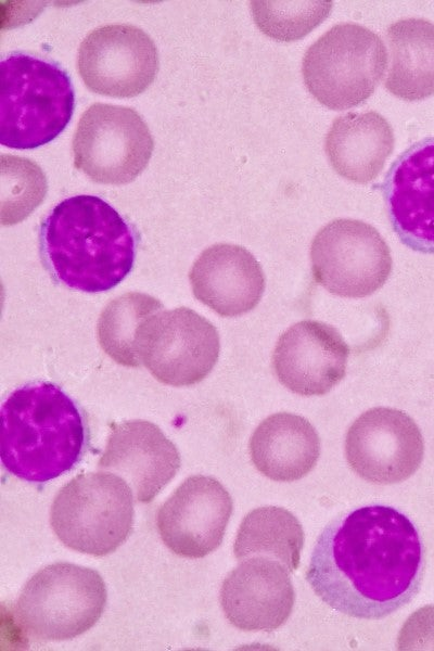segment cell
Here are the masks:
<instances>
[{"instance_id": "cell-13", "label": "cell", "mask_w": 434, "mask_h": 651, "mask_svg": "<svg viewBox=\"0 0 434 651\" xmlns=\"http://www.w3.org/2000/svg\"><path fill=\"white\" fill-rule=\"evenodd\" d=\"M233 509L228 490L214 477H188L156 515L163 542L177 556L200 559L221 544Z\"/></svg>"}, {"instance_id": "cell-1", "label": "cell", "mask_w": 434, "mask_h": 651, "mask_svg": "<svg viewBox=\"0 0 434 651\" xmlns=\"http://www.w3.org/2000/svg\"><path fill=\"white\" fill-rule=\"evenodd\" d=\"M422 572L423 547L413 523L393 507L370 505L323 528L306 579L335 611L379 620L411 600Z\"/></svg>"}, {"instance_id": "cell-16", "label": "cell", "mask_w": 434, "mask_h": 651, "mask_svg": "<svg viewBox=\"0 0 434 651\" xmlns=\"http://www.w3.org/2000/svg\"><path fill=\"white\" fill-rule=\"evenodd\" d=\"M98 468L116 473L138 502L149 503L178 472L180 455L156 424L131 420L113 426Z\"/></svg>"}, {"instance_id": "cell-11", "label": "cell", "mask_w": 434, "mask_h": 651, "mask_svg": "<svg viewBox=\"0 0 434 651\" xmlns=\"http://www.w3.org/2000/svg\"><path fill=\"white\" fill-rule=\"evenodd\" d=\"M153 39L130 24H108L91 30L78 50L77 69L95 93L131 98L143 92L158 71Z\"/></svg>"}, {"instance_id": "cell-6", "label": "cell", "mask_w": 434, "mask_h": 651, "mask_svg": "<svg viewBox=\"0 0 434 651\" xmlns=\"http://www.w3.org/2000/svg\"><path fill=\"white\" fill-rule=\"evenodd\" d=\"M132 523V489L124 478L106 472L71 480L50 510V524L60 541L94 557L114 552L128 538Z\"/></svg>"}, {"instance_id": "cell-9", "label": "cell", "mask_w": 434, "mask_h": 651, "mask_svg": "<svg viewBox=\"0 0 434 651\" xmlns=\"http://www.w3.org/2000/svg\"><path fill=\"white\" fill-rule=\"evenodd\" d=\"M315 281L348 298L373 294L392 271V255L379 231L361 220L341 218L322 227L310 245Z\"/></svg>"}, {"instance_id": "cell-14", "label": "cell", "mask_w": 434, "mask_h": 651, "mask_svg": "<svg viewBox=\"0 0 434 651\" xmlns=\"http://www.w3.org/2000/svg\"><path fill=\"white\" fill-rule=\"evenodd\" d=\"M349 347L332 326L302 320L277 341L272 367L279 382L301 396H321L346 373Z\"/></svg>"}, {"instance_id": "cell-12", "label": "cell", "mask_w": 434, "mask_h": 651, "mask_svg": "<svg viewBox=\"0 0 434 651\" xmlns=\"http://www.w3.org/2000/svg\"><path fill=\"white\" fill-rule=\"evenodd\" d=\"M424 454L422 434L404 411L375 407L360 414L345 437L352 470L367 482L388 485L410 477Z\"/></svg>"}, {"instance_id": "cell-8", "label": "cell", "mask_w": 434, "mask_h": 651, "mask_svg": "<svg viewBox=\"0 0 434 651\" xmlns=\"http://www.w3.org/2000/svg\"><path fill=\"white\" fill-rule=\"evenodd\" d=\"M74 166L103 184H126L146 167L151 131L131 107L94 103L81 115L72 142Z\"/></svg>"}, {"instance_id": "cell-10", "label": "cell", "mask_w": 434, "mask_h": 651, "mask_svg": "<svg viewBox=\"0 0 434 651\" xmlns=\"http://www.w3.org/2000/svg\"><path fill=\"white\" fill-rule=\"evenodd\" d=\"M220 350L215 326L188 307L159 311L140 339L142 363L161 383L190 386L204 380Z\"/></svg>"}, {"instance_id": "cell-23", "label": "cell", "mask_w": 434, "mask_h": 651, "mask_svg": "<svg viewBox=\"0 0 434 651\" xmlns=\"http://www.w3.org/2000/svg\"><path fill=\"white\" fill-rule=\"evenodd\" d=\"M162 308L163 304L157 298L145 293L128 292L112 299L102 310L97 324L101 348L118 365L132 368L141 366L142 330Z\"/></svg>"}, {"instance_id": "cell-3", "label": "cell", "mask_w": 434, "mask_h": 651, "mask_svg": "<svg viewBox=\"0 0 434 651\" xmlns=\"http://www.w3.org/2000/svg\"><path fill=\"white\" fill-rule=\"evenodd\" d=\"M85 438L76 403L53 383L22 385L2 404L1 462L21 480L44 483L69 471L82 454Z\"/></svg>"}, {"instance_id": "cell-5", "label": "cell", "mask_w": 434, "mask_h": 651, "mask_svg": "<svg viewBox=\"0 0 434 651\" xmlns=\"http://www.w3.org/2000/svg\"><path fill=\"white\" fill-rule=\"evenodd\" d=\"M106 587L92 569L56 562L24 585L14 613L21 629L37 641L73 639L95 625L106 603Z\"/></svg>"}, {"instance_id": "cell-22", "label": "cell", "mask_w": 434, "mask_h": 651, "mask_svg": "<svg viewBox=\"0 0 434 651\" xmlns=\"http://www.w3.org/2000/svg\"><path fill=\"white\" fill-rule=\"evenodd\" d=\"M303 545L304 531L296 516L284 508L268 506L250 511L242 520L233 552L239 561L264 557L294 572Z\"/></svg>"}, {"instance_id": "cell-17", "label": "cell", "mask_w": 434, "mask_h": 651, "mask_svg": "<svg viewBox=\"0 0 434 651\" xmlns=\"http://www.w3.org/2000/svg\"><path fill=\"white\" fill-rule=\"evenodd\" d=\"M385 196L401 242L434 254V138L416 143L396 159L387 175Z\"/></svg>"}, {"instance_id": "cell-26", "label": "cell", "mask_w": 434, "mask_h": 651, "mask_svg": "<svg viewBox=\"0 0 434 651\" xmlns=\"http://www.w3.org/2000/svg\"><path fill=\"white\" fill-rule=\"evenodd\" d=\"M398 650H434V605L413 612L397 637Z\"/></svg>"}, {"instance_id": "cell-24", "label": "cell", "mask_w": 434, "mask_h": 651, "mask_svg": "<svg viewBox=\"0 0 434 651\" xmlns=\"http://www.w3.org/2000/svg\"><path fill=\"white\" fill-rule=\"evenodd\" d=\"M333 2L327 1H252L257 27L278 41L303 38L327 18Z\"/></svg>"}, {"instance_id": "cell-19", "label": "cell", "mask_w": 434, "mask_h": 651, "mask_svg": "<svg viewBox=\"0 0 434 651\" xmlns=\"http://www.w3.org/2000/svg\"><path fill=\"white\" fill-rule=\"evenodd\" d=\"M250 456L255 468L277 482L306 476L320 456V439L312 424L302 416L277 412L254 430Z\"/></svg>"}, {"instance_id": "cell-25", "label": "cell", "mask_w": 434, "mask_h": 651, "mask_svg": "<svg viewBox=\"0 0 434 651\" xmlns=\"http://www.w3.org/2000/svg\"><path fill=\"white\" fill-rule=\"evenodd\" d=\"M41 168L28 158L1 155L2 225H13L36 208L47 193Z\"/></svg>"}, {"instance_id": "cell-18", "label": "cell", "mask_w": 434, "mask_h": 651, "mask_svg": "<svg viewBox=\"0 0 434 651\" xmlns=\"http://www.w3.org/2000/svg\"><path fill=\"white\" fill-rule=\"evenodd\" d=\"M189 279L194 296L221 317L248 312L265 290L260 264L245 247L218 243L194 261Z\"/></svg>"}, {"instance_id": "cell-21", "label": "cell", "mask_w": 434, "mask_h": 651, "mask_svg": "<svg viewBox=\"0 0 434 651\" xmlns=\"http://www.w3.org/2000/svg\"><path fill=\"white\" fill-rule=\"evenodd\" d=\"M387 42L392 62L386 89L406 101L434 94V23L424 18H404L390 25Z\"/></svg>"}, {"instance_id": "cell-20", "label": "cell", "mask_w": 434, "mask_h": 651, "mask_svg": "<svg viewBox=\"0 0 434 651\" xmlns=\"http://www.w3.org/2000/svg\"><path fill=\"white\" fill-rule=\"evenodd\" d=\"M393 149V129L374 111L349 112L336 117L324 142L333 169L356 183H367L376 178Z\"/></svg>"}, {"instance_id": "cell-7", "label": "cell", "mask_w": 434, "mask_h": 651, "mask_svg": "<svg viewBox=\"0 0 434 651\" xmlns=\"http://www.w3.org/2000/svg\"><path fill=\"white\" fill-rule=\"evenodd\" d=\"M387 65L382 39L355 24H337L305 52L302 75L306 88L322 105L346 110L374 92Z\"/></svg>"}, {"instance_id": "cell-15", "label": "cell", "mask_w": 434, "mask_h": 651, "mask_svg": "<svg viewBox=\"0 0 434 651\" xmlns=\"http://www.w3.org/2000/svg\"><path fill=\"white\" fill-rule=\"evenodd\" d=\"M295 593L289 571L264 557L245 559L225 578L220 604L225 616L244 631H272L290 617Z\"/></svg>"}, {"instance_id": "cell-2", "label": "cell", "mask_w": 434, "mask_h": 651, "mask_svg": "<svg viewBox=\"0 0 434 651\" xmlns=\"http://www.w3.org/2000/svg\"><path fill=\"white\" fill-rule=\"evenodd\" d=\"M39 245L56 281L73 290L97 293L113 289L131 271L137 235L107 202L80 194L51 209L41 224Z\"/></svg>"}, {"instance_id": "cell-4", "label": "cell", "mask_w": 434, "mask_h": 651, "mask_svg": "<svg viewBox=\"0 0 434 651\" xmlns=\"http://www.w3.org/2000/svg\"><path fill=\"white\" fill-rule=\"evenodd\" d=\"M75 107L67 72L54 61L12 52L0 63V142L29 150L55 139Z\"/></svg>"}]
</instances>
